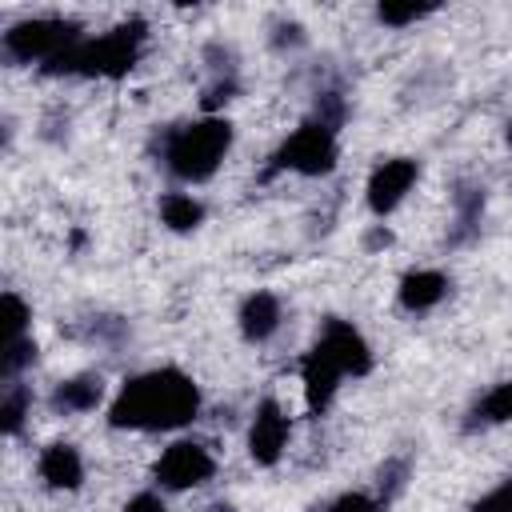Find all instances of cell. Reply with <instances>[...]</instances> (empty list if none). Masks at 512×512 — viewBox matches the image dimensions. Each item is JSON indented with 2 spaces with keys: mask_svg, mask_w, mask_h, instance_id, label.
Instances as JSON below:
<instances>
[{
  "mask_svg": "<svg viewBox=\"0 0 512 512\" xmlns=\"http://www.w3.org/2000/svg\"><path fill=\"white\" fill-rule=\"evenodd\" d=\"M196 412H200L196 380L180 368H152L124 380V388L108 404V424L132 432H172L184 428Z\"/></svg>",
  "mask_w": 512,
  "mask_h": 512,
  "instance_id": "cell-1",
  "label": "cell"
},
{
  "mask_svg": "<svg viewBox=\"0 0 512 512\" xmlns=\"http://www.w3.org/2000/svg\"><path fill=\"white\" fill-rule=\"evenodd\" d=\"M144 36L148 24L144 20H124L104 36H84L80 44H72L64 56H56L52 64H44L48 76H104V80H120L132 72V64L144 52Z\"/></svg>",
  "mask_w": 512,
  "mask_h": 512,
  "instance_id": "cell-2",
  "label": "cell"
},
{
  "mask_svg": "<svg viewBox=\"0 0 512 512\" xmlns=\"http://www.w3.org/2000/svg\"><path fill=\"white\" fill-rule=\"evenodd\" d=\"M228 148H232V124L224 116H204V120L172 128L160 144V160L176 180L200 184L220 168Z\"/></svg>",
  "mask_w": 512,
  "mask_h": 512,
  "instance_id": "cell-3",
  "label": "cell"
},
{
  "mask_svg": "<svg viewBox=\"0 0 512 512\" xmlns=\"http://www.w3.org/2000/svg\"><path fill=\"white\" fill-rule=\"evenodd\" d=\"M84 32L76 20H64V16H32V20H20L4 32V56L16 60V64H32V60H44L52 64L56 56H64L72 44H80Z\"/></svg>",
  "mask_w": 512,
  "mask_h": 512,
  "instance_id": "cell-4",
  "label": "cell"
},
{
  "mask_svg": "<svg viewBox=\"0 0 512 512\" xmlns=\"http://www.w3.org/2000/svg\"><path fill=\"white\" fill-rule=\"evenodd\" d=\"M336 132L324 128L320 120H304L272 156V168H284V172H300V176H324L336 168Z\"/></svg>",
  "mask_w": 512,
  "mask_h": 512,
  "instance_id": "cell-5",
  "label": "cell"
},
{
  "mask_svg": "<svg viewBox=\"0 0 512 512\" xmlns=\"http://www.w3.org/2000/svg\"><path fill=\"white\" fill-rule=\"evenodd\" d=\"M212 472H216V456L200 440H176L156 460V484L172 488V492L200 488V484L212 480Z\"/></svg>",
  "mask_w": 512,
  "mask_h": 512,
  "instance_id": "cell-6",
  "label": "cell"
},
{
  "mask_svg": "<svg viewBox=\"0 0 512 512\" xmlns=\"http://www.w3.org/2000/svg\"><path fill=\"white\" fill-rule=\"evenodd\" d=\"M416 176H420V164L412 156H392V160L376 164L372 176H368V208L376 216H388L412 192Z\"/></svg>",
  "mask_w": 512,
  "mask_h": 512,
  "instance_id": "cell-7",
  "label": "cell"
},
{
  "mask_svg": "<svg viewBox=\"0 0 512 512\" xmlns=\"http://www.w3.org/2000/svg\"><path fill=\"white\" fill-rule=\"evenodd\" d=\"M316 348H324L340 364L344 376H368L372 372V348L348 320H336V316L324 320V328L316 336Z\"/></svg>",
  "mask_w": 512,
  "mask_h": 512,
  "instance_id": "cell-8",
  "label": "cell"
},
{
  "mask_svg": "<svg viewBox=\"0 0 512 512\" xmlns=\"http://www.w3.org/2000/svg\"><path fill=\"white\" fill-rule=\"evenodd\" d=\"M284 444H288V416H284V408H280L272 396H264V400L256 404V412H252L248 452H252L256 464L272 468V464L284 456Z\"/></svg>",
  "mask_w": 512,
  "mask_h": 512,
  "instance_id": "cell-9",
  "label": "cell"
},
{
  "mask_svg": "<svg viewBox=\"0 0 512 512\" xmlns=\"http://www.w3.org/2000/svg\"><path fill=\"white\" fill-rule=\"evenodd\" d=\"M340 380H344L340 364H336L324 348L312 344L308 356H304V364H300V384H304V404H308V412H324V408L332 404Z\"/></svg>",
  "mask_w": 512,
  "mask_h": 512,
  "instance_id": "cell-10",
  "label": "cell"
},
{
  "mask_svg": "<svg viewBox=\"0 0 512 512\" xmlns=\"http://www.w3.org/2000/svg\"><path fill=\"white\" fill-rule=\"evenodd\" d=\"M236 320H240V336H244L248 344L272 340L276 328H280V320H284L276 292H264V288H260V292H248L244 304H240V312H236Z\"/></svg>",
  "mask_w": 512,
  "mask_h": 512,
  "instance_id": "cell-11",
  "label": "cell"
},
{
  "mask_svg": "<svg viewBox=\"0 0 512 512\" xmlns=\"http://www.w3.org/2000/svg\"><path fill=\"white\" fill-rule=\"evenodd\" d=\"M36 472L56 492H72V488L84 484V460H80V452L72 444H48L40 452V460H36Z\"/></svg>",
  "mask_w": 512,
  "mask_h": 512,
  "instance_id": "cell-12",
  "label": "cell"
},
{
  "mask_svg": "<svg viewBox=\"0 0 512 512\" xmlns=\"http://www.w3.org/2000/svg\"><path fill=\"white\" fill-rule=\"evenodd\" d=\"M396 296H400V308H408V312H428V308H436V304L448 296V276L436 272V268L404 272Z\"/></svg>",
  "mask_w": 512,
  "mask_h": 512,
  "instance_id": "cell-13",
  "label": "cell"
},
{
  "mask_svg": "<svg viewBox=\"0 0 512 512\" xmlns=\"http://www.w3.org/2000/svg\"><path fill=\"white\" fill-rule=\"evenodd\" d=\"M104 400V380L100 376H72L52 388V408L56 412H92Z\"/></svg>",
  "mask_w": 512,
  "mask_h": 512,
  "instance_id": "cell-14",
  "label": "cell"
},
{
  "mask_svg": "<svg viewBox=\"0 0 512 512\" xmlns=\"http://www.w3.org/2000/svg\"><path fill=\"white\" fill-rule=\"evenodd\" d=\"M508 420H512V380L488 388V392L476 400L468 428H492V424H508Z\"/></svg>",
  "mask_w": 512,
  "mask_h": 512,
  "instance_id": "cell-15",
  "label": "cell"
},
{
  "mask_svg": "<svg viewBox=\"0 0 512 512\" xmlns=\"http://www.w3.org/2000/svg\"><path fill=\"white\" fill-rule=\"evenodd\" d=\"M160 220L172 228V232H192L204 224V204L188 192H168L160 200Z\"/></svg>",
  "mask_w": 512,
  "mask_h": 512,
  "instance_id": "cell-16",
  "label": "cell"
},
{
  "mask_svg": "<svg viewBox=\"0 0 512 512\" xmlns=\"http://www.w3.org/2000/svg\"><path fill=\"white\" fill-rule=\"evenodd\" d=\"M28 408H32L28 384H20V380L4 384V396H0V428H4L8 436H16L20 424H24V416H28Z\"/></svg>",
  "mask_w": 512,
  "mask_h": 512,
  "instance_id": "cell-17",
  "label": "cell"
},
{
  "mask_svg": "<svg viewBox=\"0 0 512 512\" xmlns=\"http://www.w3.org/2000/svg\"><path fill=\"white\" fill-rule=\"evenodd\" d=\"M480 212H484V188L464 184V188L456 192V224H460V236H456V240H464V236L480 224Z\"/></svg>",
  "mask_w": 512,
  "mask_h": 512,
  "instance_id": "cell-18",
  "label": "cell"
},
{
  "mask_svg": "<svg viewBox=\"0 0 512 512\" xmlns=\"http://www.w3.org/2000/svg\"><path fill=\"white\" fill-rule=\"evenodd\" d=\"M0 320H4V344H12V340H24L32 312H28V304H24L16 292H4V300H0Z\"/></svg>",
  "mask_w": 512,
  "mask_h": 512,
  "instance_id": "cell-19",
  "label": "cell"
},
{
  "mask_svg": "<svg viewBox=\"0 0 512 512\" xmlns=\"http://www.w3.org/2000/svg\"><path fill=\"white\" fill-rule=\"evenodd\" d=\"M32 360H36V340H32V336L4 344V352H0V376H4V384H12Z\"/></svg>",
  "mask_w": 512,
  "mask_h": 512,
  "instance_id": "cell-20",
  "label": "cell"
},
{
  "mask_svg": "<svg viewBox=\"0 0 512 512\" xmlns=\"http://www.w3.org/2000/svg\"><path fill=\"white\" fill-rule=\"evenodd\" d=\"M436 4H380L376 8V20L388 24V28H404V24H416L424 16H432Z\"/></svg>",
  "mask_w": 512,
  "mask_h": 512,
  "instance_id": "cell-21",
  "label": "cell"
},
{
  "mask_svg": "<svg viewBox=\"0 0 512 512\" xmlns=\"http://www.w3.org/2000/svg\"><path fill=\"white\" fill-rule=\"evenodd\" d=\"M240 96V84H236V76H216L208 88H204V96H200V104H204V112L212 116L220 104H232Z\"/></svg>",
  "mask_w": 512,
  "mask_h": 512,
  "instance_id": "cell-22",
  "label": "cell"
},
{
  "mask_svg": "<svg viewBox=\"0 0 512 512\" xmlns=\"http://www.w3.org/2000/svg\"><path fill=\"white\" fill-rule=\"evenodd\" d=\"M404 480H408V460H388L380 468V504H392L404 492Z\"/></svg>",
  "mask_w": 512,
  "mask_h": 512,
  "instance_id": "cell-23",
  "label": "cell"
},
{
  "mask_svg": "<svg viewBox=\"0 0 512 512\" xmlns=\"http://www.w3.org/2000/svg\"><path fill=\"white\" fill-rule=\"evenodd\" d=\"M312 120H320L324 128L336 132V128L344 124V96H340V92H320V96H316V116H312Z\"/></svg>",
  "mask_w": 512,
  "mask_h": 512,
  "instance_id": "cell-24",
  "label": "cell"
},
{
  "mask_svg": "<svg viewBox=\"0 0 512 512\" xmlns=\"http://www.w3.org/2000/svg\"><path fill=\"white\" fill-rule=\"evenodd\" d=\"M324 512H384V504L372 500V496H364V492H344L332 504H324Z\"/></svg>",
  "mask_w": 512,
  "mask_h": 512,
  "instance_id": "cell-25",
  "label": "cell"
},
{
  "mask_svg": "<svg viewBox=\"0 0 512 512\" xmlns=\"http://www.w3.org/2000/svg\"><path fill=\"white\" fill-rule=\"evenodd\" d=\"M472 512H512V480H500L488 496L472 504Z\"/></svg>",
  "mask_w": 512,
  "mask_h": 512,
  "instance_id": "cell-26",
  "label": "cell"
},
{
  "mask_svg": "<svg viewBox=\"0 0 512 512\" xmlns=\"http://www.w3.org/2000/svg\"><path fill=\"white\" fill-rule=\"evenodd\" d=\"M124 512H168V508H164V500H160L156 492H136V496L124 504Z\"/></svg>",
  "mask_w": 512,
  "mask_h": 512,
  "instance_id": "cell-27",
  "label": "cell"
},
{
  "mask_svg": "<svg viewBox=\"0 0 512 512\" xmlns=\"http://www.w3.org/2000/svg\"><path fill=\"white\" fill-rule=\"evenodd\" d=\"M272 44L276 48H300L304 44V28L300 24H280L276 36H272Z\"/></svg>",
  "mask_w": 512,
  "mask_h": 512,
  "instance_id": "cell-28",
  "label": "cell"
},
{
  "mask_svg": "<svg viewBox=\"0 0 512 512\" xmlns=\"http://www.w3.org/2000/svg\"><path fill=\"white\" fill-rule=\"evenodd\" d=\"M380 244H392V232H388V228H384V224H380V228H372V232H368V248H380Z\"/></svg>",
  "mask_w": 512,
  "mask_h": 512,
  "instance_id": "cell-29",
  "label": "cell"
},
{
  "mask_svg": "<svg viewBox=\"0 0 512 512\" xmlns=\"http://www.w3.org/2000/svg\"><path fill=\"white\" fill-rule=\"evenodd\" d=\"M508 144H512V120H508Z\"/></svg>",
  "mask_w": 512,
  "mask_h": 512,
  "instance_id": "cell-30",
  "label": "cell"
}]
</instances>
